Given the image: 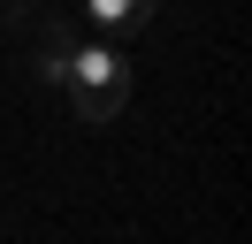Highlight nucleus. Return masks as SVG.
<instances>
[{"mask_svg": "<svg viewBox=\"0 0 252 244\" xmlns=\"http://www.w3.org/2000/svg\"><path fill=\"white\" fill-rule=\"evenodd\" d=\"M62 92H69V107H77L84 122H115V115L130 107V46H115V38H77Z\"/></svg>", "mask_w": 252, "mask_h": 244, "instance_id": "nucleus-1", "label": "nucleus"}, {"mask_svg": "<svg viewBox=\"0 0 252 244\" xmlns=\"http://www.w3.org/2000/svg\"><path fill=\"white\" fill-rule=\"evenodd\" d=\"M153 8H160V0H84V30H92V38L130 46L145 23H153Z\"/></svg>", "mask_w": 252, "mask_h": 244, "instance_id": "nucleus-2", "label": "nucleus"}, {"mask_svg": "<svg viewBox=\"0 0 252 244\" xmlns=\"http://www.w3.org/2000/svg\"><path fill=\"white\" fill-rule=\"evenodd\" d=\"M69 54H77V30H69L62 15H46V23H38V46H31V84L38 92H62Z\"/></svg>", "mask_w": 252, "mask_h": 244, "instance_id": "nucleus-3", "label": "nucleus"}, {"mask_svg": "<svg viewBox=\"0 0 252 244\" xmlns=\"http://www.w3.org/2000/svg\"><path fill=\"white\" fill-rule=\"evenodd\" d=\"M46 15H54V0H0V23L16 30V38H23V30H38Z\"/></svg>", "mask_w": 252, "mask_h": 244, "instance_id": "nucleus-4", "label": "nucleus"}]
</instances>
